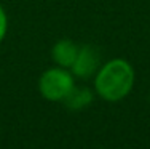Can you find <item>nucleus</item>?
Here are the masks:
<instances>
[{
  "mask_svg": "<svg viewBox=\"0 0 150 149\" xmlns=\"http://www.w3.org/2000/svg\"><path fill=\"white\" fill-rule=\"evenodd\" d=\"M136 72L131 63L123 58H113L101 64L94 76V91L110 103L121 101L134 87Z\"/></svg>",
  "mask_w": 150,
  "mask_h": 149,
  "instance_id": "f257e3e1",
  "label": "nucleus"
},
{
  "mask_svg": "<svg viewBox=\"0 0 150 149\" xmlns=\"http://www.w3.org/2000/svg\"><path fill=\"white\" fill-rule=\"evenodd\" d=\"M75 87V77L70 69L61 66L48 67L38 79V91L45 99L53 103L64 101Z\"/></svg>",
  "mask_w": 150,
  "mask_h": 149,
  "instance_id": "f03ea898",
  "label": "nucleus"
},
{
  "mask_svg": "<svg viewBox=\"0 0 150 149\" xmlns=\"http://www.w3.org/2000/svg\"><path fill=\"white\" fill-rule=\"evenodd\" d=\"M101 67V53L93 45H80L78 48V55L75 58L70 72L74 77L78 79H90L96 76L98 69Z\"/></svg>",
  "mask_w": 150,
  "mask_h": 149,
  "instance_id": "7ed1b4c3",
  "label": "nucleus"
},
{
  "mask_svg": "<svg viewBox=\"0 0 150 149\" xmlns=\"http://www.w3.org/2000/svg\"><path fill=\"white\" fill-rule=\"evenodd\" d=\"M78 48H80V45H77L74 40H70V38H61V40H58L53 45L51 58L56 63V66L70 69L75 58H77V55H78Z\"/></svg>",
  "mask_w": 150,
  "mask_h": 149,
  "instance_id": "20e7f679",
  "label": "nucleus"
},
{
  "mask_svg": "<svg viewBox=\"0 0 150 149\" xmlns=\"http://www.w3.org/2000/svg\"><path fill=\"white\" fill-rule=\"evenodd\" d=\"M93 98H94V93H93L91 88L86 87H75L72 88L67 98L64 99L66 106L72 111H80V109H85L86 106H90L93 103Z\"/></svg>",
  "mask_w": 150,
  "mask_h": 149,
  "instance_id": "39448f33",
  "label": "nucleus"
},
{
  "mask_svg": "<svg viewBox=\"0 0 150 149\" xmlns=\"http://www.w3.org/2000/svg\"><path fill=\"white\" fill-rule=\"evenodd\" d=\"M6 31H8V18H6L5 10L0 6V43H2V40L5 38Z\"/></svg>",
  "mask_w": 150,
  "mask_h": 149,
  "instance_id": "423d86ee",
  "label": "nucleus"
},
{
  "mask_svg": "<svg viewBox=\"0 0 150 149\" xmlns=\"http://www.w3.org/2000/svg\"><path fill=\"white\" fill-rule=\"evenodd\" d=\"M149 101H150V95H149Z\"/></svg>",
  "mask_w": 150,
  "mask_h": 149,
  "instance_id": "0eeeda50",
  "label": "nucleus"
}]
</instances>
